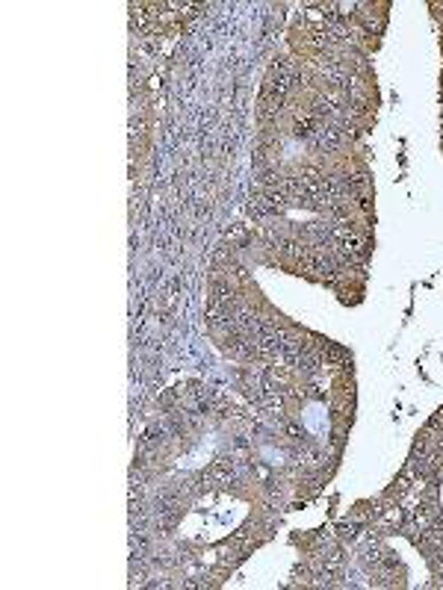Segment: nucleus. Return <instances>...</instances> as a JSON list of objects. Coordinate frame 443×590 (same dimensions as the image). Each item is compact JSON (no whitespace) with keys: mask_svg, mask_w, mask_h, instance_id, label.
Instances as JSON below:
<instances>
[{"mask_svg":"<svg viewBox=\"0 0 443 590\" xmlns=\"http://www.w3.org/2000/svg\"><path fill=\"white\" fill-rule=\"evenodd\" d=\"M334 293L340 298V304H361L364 301V281H340L334 286Z\"/></svg>","mask_w":443,"mask_h":590,"instance_id":"f257e3e1","label":"nucleus"}]
</instances>
